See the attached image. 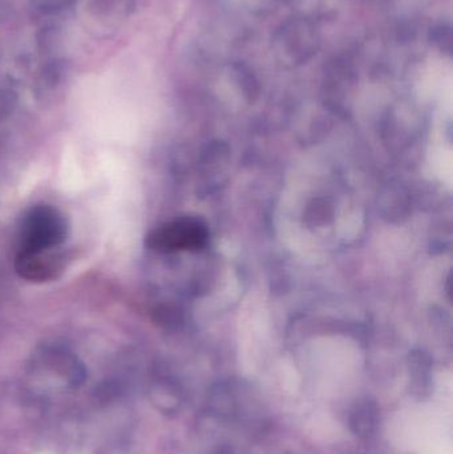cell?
<instances>
[{
	"instance_id": "1",
	"label": "cell",
	"mask_w": 453,
	"mask_h": 454,
	"mask_svg": "<svg viewBox=\"0 0 453 454\" xmlns=\"http://www.w3.org/2000/svg\"><path fill=\"white\" fill-rule=\"evenodd\" d=\"M66 235L63 217L50 207H37L27 215L20 251L51 250Z\"/></svg>"
},
{
	"instance_id": "2",
	"label": "cell",
	"mask_w": 453,
	"mask_h": 454,
	"mask_svg": "<svg viewBox=\"0 0 453 454\" xmlns=\"http://www.w3.org/2000/svg\"><path fill=\"white\" fill-rule=\"evenodd\" d=\"M51 250L20 251L16 258V271L32 282L52 279L61 271L63 263L61 256Z\"/></svg>"
},
{
	"instance_id": "3",
	"label": "cell",
	"mask_w": 453,
	"mask_h": 454,
	"mask_svg": "<svg viewBox=\"0 0 453 454\" xmlns=\"http://www.w3.org/2000/svg\"><path fill=\"white\" fill-rule=\"evenodd\" d=\"M201 239V232L196 225L189 223H176L160 227L149 237L152 247L177 250V248L194 246Z\"/></svg>"
},
{
	"instance_id": "4",
	"label": "cell",
	"mask_w": 453,
	"mask_h": 454,
	"mask_svg": "<svg viewBox=\"0 0 453 454\" xmlns=\"http://www.w3.org/2000/svg\"><path fill=\"white\" fill-rule=\"evenodd\" d=\"M37 2H39L40 8H43V11H55L68 4L72 0H37Z\"/></svg>"
}]
</instances>
